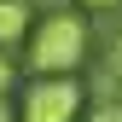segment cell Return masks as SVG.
<instances>
[{"label":"cell","instance_id":"cell-1","mask_svg":"<svg viewBox=\"0 0 122 122\" xmlns=\"http://www.w3.org/2000/svg\"><path fill=\"white\" fill-rule=\"evenodd\" d=\"M23 47H29L35 76H70L87 58V23H81V12H47V18L29 23Z\"/></svg>","mask_w":122,"mask_h":122},{"label":"cell","instance_id":"cell-2","mask_svg":"<svg viewBox=\"0 0 122 122\" xmlns=\"http://www.w3.org/2000/svg\"><path fill=\"white\" fill-rule=\"evenodd\" d=\"M18 122H81V81L76 76H35Z\"/></svg>","mask_w":122,"mask_h":122},{"label":"cell","instance_id":"cell-3","mask_svg":"<svg viewBox=\"0 0 122 122\" xmlns=\"http://www.w3.org/2000/svg\"><path fill=\"white\" fill-rule=\"evenodd\" d=\"M29 23H35V12H29V0H0V47H12V41L29 35Z\"/></svg>","mask_w":122,"mask_h":122},{"label":"cell","instance_id":"cell-4","mask_svg":"<svg viewBox=\"0 0 122 122\" xmlns=\"http://www.w3.org/2000/svg\"><path fill=\"white\" fill-rule=\"evenodd\" d=\"M87 122H122V99H105V105H93V111H87Z\"/></svg>","mask_w":122,"mask_h":122},{"label":"cell","instance_id":"cell-5","mask_svg":"<svg viewBox=\"0 0 122 122\" xmlns=\"http://www.w3.org/2000/svg\"><path fill=\"white\" fill-rule=\"evenodd\" d=\"M111 76H116V81H122V41H116V47H111Z\"/></svg>","mask_w":122,"mask_h":122},{"label":"cell","instance_id":"cell-6","mask_svg":"<svg viewBox=\"0 0 122 122\" xmlns=\"http://www.w3.org/2000/svg\"><path fill=\"white\" fill-rule=\"evenodd\" d=\"M12 87V58H0V93Z\"/></svg>","mask_w":122,"mask_h":122},{"label":"cell","instance_id":"cell-7","mask_svg":"<svg viewBox=\"0 0 122 122\" xmlns=\"http://www.w3.org/2000/svg\"><path fill=\"white\" fill-rule=\"evenodd\" d=\"M0 122H18V116H12V105H6V93H0Z\"/></svg>","mask_w":122,"mask_h":122},{"label":"cell","instance_id":"cell-8","mask_svg":"<svg viewBox=\"0 0 122 122\" xmlns=\"http://www.w3.org/2000/svg\"><path fill=\"white\" fill-rule=\"evenodd\" d=\"M81 6H99V12H105V6H122V0H81Z\"/></svg>","mask_w":122,"mask_h":122}]
</instances>
